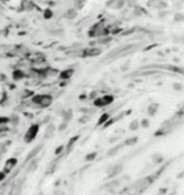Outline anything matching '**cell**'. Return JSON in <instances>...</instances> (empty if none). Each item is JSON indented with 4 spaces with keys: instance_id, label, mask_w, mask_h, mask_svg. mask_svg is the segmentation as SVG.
<instances>
[{
    "instance_id": "1",
    "label": "cell",
    "mask_w": 184,
    "mask_h": 195,
    "mask_svg": "<svg viewBox=\"0 0 184 195\" xmlns=\"http://www.w3.org/2000/svg\"><path fill=\"white\" fill-rule=\"evenodd\" d=\"M152 180L150 179V177H146V178H143V179H140L137 181H135L131 188H130L128 192L131 193V194H135V193L142 192L143 190L147 189V187L151 183Z\"/></svg>"
},
{
    "instance_id": "2",
    "label": "cell",
    "mask_w": 184,
    "mask_h": 195,
    "mask_svg": "<svg viewBox=\"0 0 184 195\" xmlns=\"http://www.w3.org/2000/svg\"><path fill=\"white\" fill-rule=\"evenodd\" d=\"M36 107L47 108L52 104V96L49 94H41V95H36L34 96L31 100Z\"/></svg>"
},
{
    "instance_id": "3",
    "label": "cell",
    "mask_w": 184,
    "mask_h": 195,
    "mask_svg": "<svg viewBox=\"0 0 184 195\" xmlns=\"http://www.w3.org/2000/svg\"><path fill=\"white\" fill-rule=\"evenodd\" d=\"M37 132H39V125H32L27 130L26 134H25V142L26 143H31L37 135Z\"/></svg>"
},
{
    "instance_id": "4",
    "label": "cell",
    "mask_w": 184,
    "mask_h": 195,
    "mask_svg": "<svg viewBox=\"0 0 184 195\" xmlns=\"http://www.w3.org/2000/svg\"><path fill=\"white\" fill-rule=\"evenodd\" d=\"M114 100V97L112 96V95H104V96L100 97V98H97L94 102V104L96 106V107H106V106H109L113 102Z\"/></svg>"
},
{
    "instance_id": "5",
    "label": "cell",
    "mask_w": 184,
    "mask_h": 195,
    "mask_svg": "<svg viewBox=\"0 0 184 195\" xmlns=\"http://www.w3.org/2000/svg\"><path fill=\"white\" fill-rule=\"evenodd\" d=\"M122 171V165L121 164H117V165H113V167H109L108 169V176L111 178V177H115L118 174H120V172Z\"/></svg>"
},
{
    "instance_id": "6",
    "label": "cell",
    "mask_w": 184,
    "mask_h": 195,
    "mask_svg": "<svg viewBox=\"0 0 184 195\" xmlns=\"http://www.w3.org/2000/svg\"><path fill=\"white\" fill-rule=\"evenodd\" d=\"M16 164H17V159L16 158H11L9 160H7V162L4 164V167H3L4 173H10L15 167Z\"/></svg>"
},
{
    "instance_id": "7",
    "label": "cell",
    "mask_w": 184,
    "mask_h": 195,
    "mask_svg": "<svg viewBox=\"0 0 184 195\" xmlns=\"http://www.w3.org/2000/svg\"><path fill=\"white\" fill-rule=\"evenodd\" d=\"M101 53V49L98 48V47H93V48H89V49L84 50L83 52V56H86V57H97Z\"/></svg>"
},
{
    "instance_id": "8",
    "label": "cell",
    "mask_w": 184,
    "mask_h": 195,
    "mask_svg": "<svg viewBox=\"0 0 184 195\" xmlns=\"http://www.w3.org/2000/svg\"><path fill=\"white\" fill-rule=\"evenodd\" d=\"M43 148V145H37V146H35L33 149H31L30 150V153H28V156H27V158H26V161H29V160H31V159H33L34 157L36 156L37 153L41 151V149Z\"/></svg>"
},
{
    "instance_id": "9",
    "label": "cell",
    "mask_w": 184,
    "mask_h": 195,
    "mask_svg": "<svg viewBox=\"0 0 184 195\" xmlns=\"http://www.w3.org/2000/svg\"><path fill=\"white\" fill-rule=\"evenodd\" d=\"M55 126L53 124L48 125V127L46 128V131H45V139L51 138L52 135H53V133H55Z\"/></svg>"
},
{
    "instance_id": "10",
    "label": "cell",
    "mask_w": 184,
    "mask_h": 195,
    "mask_svg": "<svg viewBox=\"0 0 184 195\" xmlns=\"http://www.w3.org/2000/svg\"><path fill=\"white\" fill-rule=\"evenodd\" d=\"M73 68H67V69L63 70L62 73H61L60 75V78L61 79H64V80H67V79H69L71 76H73Z\"/></svg>"
},
{
    "instance_id": "11",
    "label": "cell",
    "mask_w": 184,
    "mask_h": 195,
    "mask_svg": "<svg viewBox=\"0 0 184 195\" xmlns=\"http://www.w3.org/2000/svg\"><path fill=\"white\" fill-rule=\"evenodd\" d=\"M62 117H63V122L68 123L73 118V111L71 110H64V111H62Z\"/></svg>"
},
{
    "instance_id": "12",
    "label": "cell",
    "mask_w": 184,
    "mask_h": 195,
    "mask_svg": "<svg viewBox=\"0 0 184 195\" xmlns=\"http://www.w3.org/2000/svg\"><path fill=\"white\" fill-rule=\"evenodd\" d=\"M158 108H159V104H151L147 109V113L148 115H150V116H153V115L156 114V111H158Z\"/></svg>"
},
{
    "instance_id": "13",
    "label": "cell",
    "mask_w": 184,
    "mask_h": 195,
    "mask_svg": "<svg viewBox=\"0 0 184 195\" xmlns=\"http://www.w3.org/2000/svg\"><path fill=\"white\" fill-rule=\"evenodd\" d=\"M26 77V74L23 73V72H21L20 69H17L15 70L13 73V79L14 80H21L23 78H25Z\"/></svg>"
},
{
    "instance_id": "14",
    "label": "cell",
    "mask_w": 184,
    "mask_h": 195,
    "mask_svg": "<svg viewBox=\"0 0 184 195\" xmlns=\"http://www.w3.org/2000/svg\"><path fill=\"white\" fill-rule=\"evenodd\" d=\"M9 118H10V123L14 126V127H15V126H17L19 124V116L17 114H15V113L11 114Z\"/></svg>"
},
{
    "instance_id": "15",
    "label": "cell",
    "mask_w": 184,
    "mask_h": 195,
    "mask_svg": "<svg viewBox=\"0 0 184 195\" xmlns=\"http://www.w3.org/2000/svg\"><path fill=\"white\" fill-rule=\"evenodd\" d=\"M118 186H119V181H118V180H112L111 182H109V183L105 186V188L108 190L112 191V190H114V189H116Z\"/></svg>"
},
{
    "instance_id": "16",
    "label": "cell",
    "mask_w": 184,
    "mask_h": 195,
    "mask_svg": "<svg viewBox=\"0 0 184 195\" xmlns=\"http://www.w3.org/2000/svg\"><path fill=\"white\" fill-rule=\"evenodd\" d=\"M79 139V137L77 135V137H75V138H73L71 140H70V142L68 143V145H67V149H66V153H69L70 150H71V148L73 147V145H75V143H76V141L78 140Z\"/></svg>"
},
{
    "instance_id": "17",
    "label": "cell",
    "mask_w": 184,
    "mask_h": 195,
    "mask_svg": "<svg viewBox=\"0 0 184 195\" xmlns=\"http://www.w3.org/2000/svg\"><path fill=\"white\" fill-rule=\"evenodd\" d=\"M138 126H140V123H138V121H137V120H133L132 122L130 123L129 128H130V130H132V131H134V130L137 129Z\"/></svg>"
},
{
    "instance_id": "18",
    "label": "cell",
    "mask_w": 184,
    "mask_h": 195,
    "mask_svg": "<svg viewBox=\"0 0 184 195\" xmlns=\"http://www.w3.org/2000/svg\"><path fill=\"white\" fill-rule=\"evenodd\" d=\"M111 41V37H100V39L97 41V44H99V45H104V44H108V43Z\"/></svg>"
},
{
    "instance_id": "19",
    "label": "cell",
    "mask_w": 184,
    "mask_h": 195,
    "mask_svg": "<svg viewBox=\"0 0 184 195\" xmlns=\"http://www.w3.org/2000/svg\"><path fill=\"white\" fill-rule=\"evenodd\" d=\"M152 160L156 162V163H159V162H161L162 160H163V156H162L161 153H156L152 156Z\"/></svg>"
},
{
    "instance_id": "20",
    "label": "cell",
    "mask_w": 184,
    "mask_h": 195,
    "mask_svg": "<svg viewBox=\"0 0 184 195\" xmlns=\"http://www.w3.org/2000/svg\"><path fill=\"white\" fill-rule=\"evenodd\" d=\"M120 148H121V145H116V146H114L113 148L110 149L109 153H108V155H109V156H113V155H115V153H116L118 150H119Z\"/></svg>"
},
{
    "instance_id": "21",
    "label": "cell",
    "mask_w": 184,
    "mask_h": 195,
    "mask_svg": "<svg viewBox=\"0 0 184 195\" xmlns=\"http://www.w3.org/2000/svg\"><path fill=\"white\" fill-rule=\"evenodd\" d=\"M32 94H33V92H32V91H29V90H25V91H23L20 94H19V96H20L21 98H27V97L31 96Z\"/></svg>"
},
{
    "instance_id": "22",
    "label": "cell",
    "mask_w": 184,
    "mask_h": 195,
    "mask_svg": "<svg viewBox=\"0 0 184 195\" xmlns=\"http://www.w3.org/2000/svg\"><path fill=\"white\" fill-rule=\"evenodd\" d=\"M109 117H110V115L108 114V113H104L103 115H101V117H100V120H99V122H98V125H102L103 123H105L106 121L109 120Z\"/></svg>"
},
{
    "instance_id": "23",
    "label": "cell",
    "mask_w": 184,
    "mask_h": 195,
    "mask_svg": "<svg viewBox=\"0 0 184 195\" xmlns=\"http://www.w3.org/2000/svg\"><path fill=\"white\" fill-rule=\"evenodd\" d=\"M66 15H67L68 18H75L76 16H77V11L75 9H70V10H68Z\"/></svg>"
},
{
    "instance_id": "24",
    "label": "cell",
    "mask_w": 184,
    "mask_h": 195,
    "mask_svg": "<svg viewBox=\"0 0 184 195\" xmlns=\"http://www.w3.org/2000/svg\"><path fill=\"white\" fill-rule=\"evenodd\" d=\"M8 123H10V118L5 116H0V125H7Z\"/></svg>"
},
{
    "instance_id": "25",
    "label": "cell",
    "mask_w": 184,
    "mask_h": 195,
    "mask_svg": "<svg viewBox=\"0 0 184 195\" xmlns=\"http://www.w3.org/2000/svg\"><path fill=\"white\" fill-rule=\"evenodd\" d=\"M97 153H91L89 155H87V156L85 157V160H87V161H92V160H94V159L96 158Z\"/></svg>"
},
{
    "instance_id": "26",
    "label": "cell",
    "mask_w": 184,
    "mask_h": 195,
    "mask_svg": "<svg viewBox=\"0 0 184 195\" xmlns=\"http://www.w3.org/2000/svg\"><path fill=\"white\" fill-rule=\"evenodd\" d=\"M175 19H176V21H183V14L177 13L175 15Z\"/></svg>"
},
{
    "instance_id": "27",
    "label": "cell",
    "mask_w": 184,
    "mask_h": 195,
    "mask_svg": "<svg viewBox=\"0 0 184 195\" xmlns=\"http://www.w3.org/2000/svg\"><path fill=\"white\" fill-rule=\"evenodd\" d=\"M67 125H68V123L62 122V124H60V126H59V130H60V131H63V130H65L66 128H67Z\"/></svg>"
},
{
    "instance_id": "28",
    "label": "cell",
    "mask_w": 184,
    "mask_h": 195,
    "mask_svg": "<svg viewBox=\"0 0 184 195\" xmlns=\"http://www.w3.org/2000/svg\"><path fill=\"white\" fill-rule=\"evenodd\" d=\"M44 16H45V18H47V19H48V18H50V17H51V16H52V12L49 10V9H47V10L45 11Z\"/></svg>"
},
{
    "instance_id": "29",
    "label": "cell",
    "mask_w": 184,
    "mask_h": 195,
    "mask_svg": "<svg viewBox=\"0 0 184 195\" xmlns=\"http://www.w3.org/2000/svg\"><path fill=\"white\" fill-rule=\"evenodd\" d=\"M136 141H137V138H132V139H129V140L126 141V144H130V145H133V144L136 143Z\"/></svg>"
},
{
    "instance_id": "30",
    "label": "cell",
    "mask_w": 184,
    "mask_h": 195,
    "mask_svg": "<svg viewBox=\"0 0 184 195\" xmlns=\"http://www.w3.org/2000/svg\"><path fill=\"white\" fill-rule=\"evenodd\" d=\"M76 8L77 9H82L84 5V1H76Z\"/></svg>"
},
{
    "instance_id": "31",
    "label": "cell",
    "mask_w": 184,
    "mask_h": 195,
    "mask_svg": "<svg viewBox=\"0 0 184 195\" xmlns=\"http://www.w3.org/2000/svg\"><path fill=\"white\" fill-rule=\"evenodd\" d=\"M9 130V127L7 125H0V132H7Z\"/></svg>"
},
{
    "instance_id": "32",
    "label": "cell",
    "mask_w": 184,
    "mask_h": 195,
    "mask_svg": "<svg viewBox=\"0 0 184 195\" xmlns=\"http://www.w3.org/2000/svg\"><path fill=\"white\" fill-rule=\"evenodd\" d=\"M130 63H131L130 61H127V62L124 63V64L121 66V70H127L128 68H129V66H130Z\"/></svg>"
},
{
    "instance_id": "33",
    "label": "cell",
    "mask_w": 184,
    "mask_h": 195,
    "mask_svg": "<svg viewBox=\"0 0 184 195\" xmlns=\"http://www.w3.org/2000/svg\"><path fill=\"white\" fill-rule=\"evenodd\" d=\"M142 127H144V128H148L149 127V121L148 120H143V122H142Z\"/></svg>"
},
{
    "instance_id": "34",
    "label": "cell",
    "mask_w": 184,
    "mask_h": 195,
    "mask_svg": "<svg viewBox=\"0 0 184 195\" xmlns=\"http://www.w3.org/2000/svg\"><path fill=\"white\" fill-rule=\"evenodd\" d=\"M174 88L176 91H181L182 90V85L180 83H175L174 84Z\"/></svg>"
},
{
    "instance_id": "35",
    "label": "cell",
    "mask_w": 184,
    "mask_h": 195,
    "mask_svg": "<svg viewBox=\"0 0 184 195\" xmlns=\"http://www.w3.org/2000/svg\"><path fill=\"white\" fill-rule=\"evenodd\" d=\"M88 120H89V116H87V115H85V116L81 117V120H79V122H80V123H86Z\"/></svg>"
},
{
    "instance_id": "36",
    "label": "cell",
    "mask_w": 184,
    "mask_h": 195,
    "mask_svg": "<svg viewBox=\"0 0 184 195\" xmlns=\"http://www.w3.org/2000/svg\"><path fill=\"white\" fill-rule=\"evenodd\" d=\"M62 150H63V146H59V147L57 148V150H55V153H57V155H59V153H62Z\"/></svg>"
},
{
    "instance_id": "37",
    "label": "cell",
    "mask_w": 184,
    "mask_h": 195,
    "mask_svg": "<svg viewBox=\"0 0 184 195\" xmlns=\"http://www.w3.org/2000/svg\"><path fill=\"white\" fill-rule=\"evenodd\" d=\"M4 177H5L4 172H3V173H0V181H1V180H3V179H4Z\"/></svg>"
},
{
    "instance_id": "38",
    "label": "cell",
    "mask_w": 184,
    "mask_h": 195,
    "mask_svg": "<svg viewBox=\"0 0 184 195\" xmlns=\"http://www.w3.org/2000/svg\"><path fill=\"white\" fill-rule=\"evenodd\" d=\"M165 192H166V190H161L160 192H159L158 195H164V194H165Z\"/></svg>"
},
{
    "instance_id": "39",
    "label": "cell",
    "mask_w": 184,
    "mask_h": 195,
    "mask_svg": "<svg viewBox=\"0 0 184 195\" xmlns=\"http://www.w3.org/2000/svg\"><path fill=\"white\" fill-rule=\"evenodd\" d=\"M96 95H97V93H95V92H93V94H92V95H91V98L93 99L94 97H96Z\"/></svg>"
},
{
    "instance_id": "40",
    "label": "cell",
    "mask_w": 184,
    "mask_h": 195,
    "mask_svg": "<svg viewBox=\"0 0 184 195\" xmlns=\"http://www.w3.org/2000/svg\"><path fill=\"white\" fill-rule=\"evenodd\" d=\"M55 194L57 195H63V192H61V191H55Z\"/></svg>"
}]
</instances>
